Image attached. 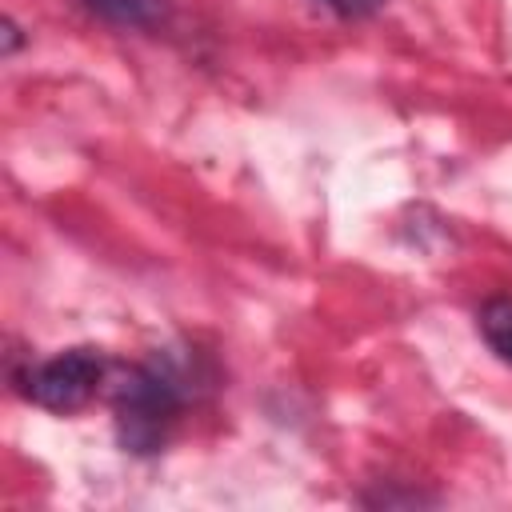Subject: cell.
<instances>
[{
	"mask_svg": "<svg viewBox=\"0 0 512 512\" xmlns=\"http://www.w3.org/2000/svg\"><path fill=\"white\" fill-rule=\"evenodd\" d=\"M104 376H108V356L100 348L76 344L48 360H36V364L28 360L16 372V384L32 404L48 412H80L100 392Z\"/></svg>",
	"mask_w": 512,
	"mask_h": 512,
	"instance_id": "7a4b0ae2",
	"label": "cell"
},
{
	"mask_svg": "<svg viewBox=\"0 0 512 512\" xmlns=\"http://www.w3.org/2000/svg\"><path fill=\"white\" fill-rule=\"evenodd\" d=\"M216 384L212 360L196 348H156L128 364L112 388L116 440L132 456H152L168 444L180 412Z\"/></svg>",
	"mask_w": 512,
	"mask_h": 512,
	"instance_id": "6da1fadb",
	"label": "cell"
},
{
	"mask_svg": "<svg viewBox=\"0 0 512 512\" xmlns=\"http://www.w3.org/2000/svg\"><path fill=\"white\" fill-rule=\"evenodd\" d=\"M476 328L484 336V344L504 360L512 364V296L500 292V296H488L476 312Z\"/></svg>",
	"mask_w": 512,
	"mask_h": 512,
	"instance_id": "277c9868",
	"label": "cell"
},
{
	"mask_svg": "<svg viewBox=\"0 0 512 512\" xmlns=\"http://www.w3.org/2000/svg\"><path fill=\"white\" fill-rule=\"evenodd\" d=\"M80 4L116 28H156L172 12V0H80Z\"/></svg>",
	"mask_w": 512,
	"mask_h": 512,
	"instance_id": "3957f363",
	"label": "cell"
},
{
	"mask_svg": "<svg viewBox=\"0 0 512 512\" xmlns=\"http://www.w3.org/2000/svg\"><path fill=\"white\" fill-rule=\"evenodd\" d=\"M24 44V32H20V24L12 20V16H4V56H16V48Z\"/></svg>",
	"mask_w": 512,
	"mask_h": 512,
	"instance_id": "8992f818",
	"label": "cell"
},
{
	"mask_svg": "<svg viewBox=\"0 0 512 512\" xmlns=\"http://www.w3.org/2000/svg\"><path fill=\"white\" fill-rule=\"evenodd\" d=\"M324 8H332L336 16H344V20H360V16H372L384 0H320Z\"/></svg>",
	"mask_w": 512,
	"mask_h": 512,
	"instance_id": "5b68a950",
	"label": "cell"
}]
</instances>
